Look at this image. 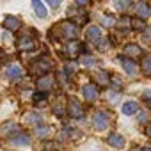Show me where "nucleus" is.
<instances>
[{
	"label": "nucleus",
	"instance_id": "obj_22",
	"mask_svg": "<svg viewBox=\"0 0 151 151\" xmlns=\"http://www.w3.org/2000/svg\"><path fill=\"white\" fill-rule=\"evenodd\" d=\"M50 133H52V128H50V126H46V124L36 126V135H37V137H48Z\"/></svg>",
	"mask_w": 151,
	"mask_h": 151
},
{
	"label": "nucleus",
	"instance_id": "obj_23",
	"mask_svg": "<svg viewBox=\"0 0 151 151\" xmlns=\"http://www.w3.org/2000/svg\"><path fill=\"white\" fill-rule=\"evenodd\" d=\"M78 60H80V64H84V66H93V64L96 62V59H94L93 55H80Z\"/></svg>",
	"mask_w": 151,
	"mask_h": 151
},
{
	"label": "nucleus",
	"instance_id": "obj_16",
	"mask_svg": "<svg viewBox=\"0 0 151 151\" xmlns=\"http://www.w3.org/2000/svg\"><path fill=\"white\" fill-rule=\"evenodd\" d=\"M100 37H101V29H100V27L93 25V27H89V29L86 30V39H87V41L96 43V41H100Z\"/></svg>",
	"mask_w": 151,
	"mask_h": 151
},
{
	"label": "nucleus",
	"instance_id": "obj_34",
	"mask_svg": "<svg viewBox=\"0 0 151 151\" xmlns=\"http://www.w3.org/2000/svg\"><path fill=\"white\" fill-rule=\"evenodd\" d=\"M146 36H147V37H151V27H149V29H146Z\"/></svg>",
	"mask_w": 151,
	"mask_h": 151
},
{
	"label": "nucleus",
	"instance_id": "obj_26",
	"mask_svg": "<svg viewBox=\"0 0 151 151\" xmlns=\"http://www.w3.org/2000/svg\"><path fill=\"white\" fill-rule=\"evenodd\" d=\"M132 27H133V29H139V30H140V29H146V27H144V22L139 20V18H133V20H132Z\"/></svg>",
	"mask_w": 151,
	"mask_h": 151
},
{
	"label": "nucleus",
	"instance_id": "obj_17",
	"mask_svg": "<svg viewBox=\"0 0 151 151\" xmlns=\"http://www.w3.org/2000/svg\"><path fill=\"white\" fill-rule=\"evenodd\" d=\"M94 82L96 86H110V77H109V71H98L94 75Z\"/></svg>",
	"mask_w": 151,
	"mask_h": 151
},
{
	"label": "nucleus",
	"instance_id": "obj_31",
	"mask_svg": "<svg viewBox=\"0 0 151 151\" xmlns=\"http://www.w3.org/2000/svg\"><path fill=\"white\" fill-rule=\"evenodd\" d=\"M144 98H146V101H151V89L144 91Z\"/></svg>",
	"mask_w": 151,
	"mask_h": 151
},
{
	"label": "nucleus",
	"instance_id": "obj_3",
	"mask_svg": "<svg viewBox=\"0 0 151 151\" xmlns=\"http://www.w3.org/2000/svg\"><path fill=\"white\" fill-rule=\"evenodd\" d=\"M36 86H37V91H39V93H45V94H46L48 91H52V89H53L55 80H53L52 75H43V77H39V78H37Z\"/></svg>",
	"mask_w": 151,
	"mask_h": 151
},
{
	"label": "nucleus",
	"instance_id": "obj_18",
	"mask_svg": "<svg viewBox=\"0 0 151 151\" xmlns=\"http://www.w3.org/2000/svg\"><path fill=\"white\" fill-rule=\"evenodd\" d=\"M11 142L16 144V146H30V137L27 133H16L14 137H11Z\"/></svg>",
	"mask_w": 151,
	"mask_h": 151
},
{
	"label": "nucleus",
	"instance_id": "obj_5",
	"mask_svg": "<svg viewBox=\"0 0 151 151\" xmlns=\"http://www.w3.org/2000/svg\"><path fill=\"white\" fill-rule=\"evenodd\" d=\"M135 14L139 20H146L147 16H151V6L147 2H139L135 6Z\"/></svg>",
	"mask_w": 151,
	"mask_h": 151
},
{
	"label": "nucleus",
	"instance_id": "obj_27",
	"mask_svg": "<svg viewBox=\"0 0 151 151\" xmlns=\"http://www.w3.org/2000/svg\"><path fill=\"white\" fill-rule=\"evenodd\" d=\"M53 112H55L57 116H64V114H66V109H62L60 105H55V107H53Z\"/></svg>",
	"mask_w": 151,
	"mask_h": 151
},
{
	"label": "nucleus",
	"instance_id": "obj_25",
	"mask_svg": "<svg viewBox=\"0 0 151 151\" xmlns=\"http://www.w3.org/2000/svg\"><path fill=\"white\" fill-rule=\"evenodd\" d=\"M130 6H132L130 0H124V2H116V7H117L119 11H124V9H128Z\"/></svg>",
	"mask_w": 151,
	"mask_h": 151
},
{
	"label": "nucleus",
	"instance_id": "obj_1",
	"mask_svg": "<svg viewBox=\"0 0 151 151\" xmlns=\"http://www.w3.org/2000/svg\"><path fill=\"white\" fill-rule=\"evenodd\" d=\"M55 30H57L62 37H66V39H75V37L78 36L77 25L71 23V22H62V23H59V25L55 27Z\"/></svg>",
	"mask_w": 151,
	"mask_h": 151
},
{
	"label": "nucleus",
	"instance_id": "obj_15",
	"mask_svg": "<svg viewBox=\"0 0 151 151\" xmlns=\"http://www.w3.org/2000/svg\"><path fill=\"white\" fill-rule=\"evenodd\" d=\"M22 75H23V68H22V66H18V64H11V66L6 69V77H7L9 80L20 78Z\"/></svg>",
	"mask_w": 151,
	"mask_h": 151
},
{
	"label": "nucleus",
	"instance_id": "obj_30",
	"mask_svg": "<svg viewBox=\"0 0 151 151\" xmlns=\"http://www.w3.org/2000/svg\"><path fill=\"white\" fill-rule=\"evenodd\" d=\"M27 121H29V123H39V121H41V117H39V116H37V117H36V116H29V117H27Z\"/></svg>",
	"mask_w": 151,
	"mask_h": 151
},
{
	"label": "nucleus",
	"instance_id": "obj_24",
	"mask_svg": "<svg viewBox=\"0 0 151 151\" xmlns=\"http://www.w3.org/2000/svg\"><path fill=\"white\" fill-rule=\"evenodd\" d=\"M45 100H46V94H45V93H36V94L32 96V101H34L36 105H37V103H43Z\"/></svg>",
	"mask_w": 151,
	"mask_h": 151
},
{
	"label": "nucleus",
	"instance_id": "obj_33",
	"mask_svg": "<svg viewBox=\"0 0 151 151\" xmlns=\"http://www.w3.org/2000/svg\"><path fill=\"white\" fill-rule=\"evenodd\" d=\"M146 133H147V135H149V137H151V123H149V124H147V128H146Z\"/></svg>",
	"mask_w": 151,
	"mask_h": 151
},
{
	"label": "nucleus",
	"instance_id": "obj_8",
	"mask_svg": "<svg viewBox=\"0 0 151 151\" xmlns=\"http://www.w3.org/2000/svg\"><path fill=\"white\" fill-rule=\"evenodd\" d=\"M98 96H100L98 86H94V84L84 86V98H86L87 101H94V100H98Z\"/></svg>",
	"mask_w": 151,
	"mask_h": 151
},
{
	"label": "nucleus",
	"instance_id": "obj_11",
	"mask_svg": "<svg viewBox=\"0 0 151 151\" xmlns=\"http://www.w3.org/2000/svg\"><path fill=\"white\" fill-rule=\"evenodd\" d=\"M52 69V64L48 62V60H45V59H39L37 62H34L32 64V71L34 73H41V75H48V71Z\"/></svg>",
	"mask_w": 151,
	"mask_h": 151
},
{
	"label": "nucleus",
	"instance_id": "obj_20",
	"mask_svg": "<svg viewBox=\"0 0 151 151\" xmlns=\"http://www.w3.org/2000/svg\"><path fill=\"white\" fill-rule=\"evenodd\" d=\"M137 110H139L137 101H126V103H123V114H124V116H132V114H135Z\"/></svg>",
	"mask_w": 151,
	"mask_h": 151
},
{
	"label": "nucleus",
	"instance_id": "obj_35",
	"mask_svg": "<svg viewBox=\"0 0 151 151\" xmlns=\"http://www.w3.org/2000/svg\"><path fill=\"white\" fill-rule=\"evenodd\" d=\"M139 151H151V147H140Z\"/></svg>",
	"mask_w": 151,
	"mask_h": 151
},
{
	"label": "nucleus",
	"instance_id": "obj_21",
	"mask_svg": "<svg viewBox=\"0 0 151 151\" xmlns=\"http://www.w3.org/2000/svg\"><path fill=\"white\" fill-rule=\"evenodd\" d=\"M32 7H34L36 14L39 18H46V9H45V6H43L41 0H32Z\"/></svg>",
	"mask_w": 151,
	"mask_h": 151
},
{
	"label": "nucleus",
	"instance_id": "obj_19",
	"mask_svg": "<svg viewBox=\"0 0 151 151\" xmlns=\"http://www.w3.org/2000/svg\"><path fill=\"white\" fill-rule=\"evenodd\" d=\"M140 69L146 77H151V55H144L140 60Z\"/></svg>",
	"mask_w": 151,
	"mask_h": 151
},
{
	"label": "nucleus",
	"instance_id": "obj_2",
	"mask_svg": "<svg viewBox=\"0 0 151 151\" xmlns=\"http://www.w3.org/2000/svg\"><path fill=\"white\" fill-rule=\"evenodd\" d=\"M109 123H110V117H109V114L105 110L94 112V116H93V126H94V130L103 132V130L109 128Z\"/></svg>",
	"mask_w": 151,
	"mask_h": 151
},
{
	"label": "nucleus",
	"instance_id": "obj_10",
	"mask_svg": "<svg viewBox=\"0 0 151 151\" xmlns=\"http://www.w3.org/2000/svg\"><path fill=\"white\" fill-rule=\"evenodd\" d=\"M18 48L23 50V52H32V50L36 48V41H34V37H30V36H23V37H20V41H18Z\"/></svg>",
	"mask_w": 151,
	"mask_h": 151
},
{
	"label": "nucleus",
	"instance_id": "obj_29",
	"mask_svg": "<svg viewBox=\"0 0 151 151\" xmlns=\"http://www.w3.org/2000/svg\"><path fill=\"white\" fill-rule=\"evenodd\" d=\"M48 6H50L52 9H57V7L60 6V2H57V0H48Z\"/></svg>",
	"mask_w": 151,
	"mask_h": 151
},
{
	"label": "nucleus",
	"instance_id": "obj_7",
	"mask_svg": "<svg viewBox=\"0 0 151 151\" xmlns=\"http://www.w3.org/2000/svg\"><path fill=\"white\" fill-rule=\"evenodd\" d=\"M4 29H6V30H11V32H16L18 29H22V20L16 18V16H6V20H4Z\"/></svg>",
	"mask_w": 151,
	"mask_h": 151
},
{
	"label": "nucleus",
	"instance_id": "obj_9",
	"mask_svg": "<svg viewBox=\"0 0 151 151\" xmlns=\"http://www.w3.org/2000/svg\"><path fill=\"white\" fill-rule=\"evenodd\" d=\"M14 133H20V126L16 123H6L0 126V135L4 137H14Z\"/></svg>",
	"mask_w": 151,
	"mask_h": 151
},
{
	"label": "nucleus",
	"instance_id": "obj_14",
	"mask_svg": "<svg viewBox=\"0 0 151 151\" xmlns=\"http://www.w3.org/2000/svg\"><path fill=\"white\" fill-rule=\"evenodd\" d=\"M121 64H123V69L126 71L128 77H135V75H137V62H135V60L124 57V59L121 60Z\"/></svg>",
	"mask_w": 151,
	"mask_h": 151
},
{
	"label": "nucleus",
	"instance_id": "obj_13",
	"mask_svg": "<svg viewBox=\"0 0 151 151\" xmlns=\"http://www.w3.org/2000/svg\"><path fill=\"white\" fill-rule=\"evenodd\" d=\"M107 142H109L112 147H116V149H123V147H124V144H126L124 137H123V135H119V133H110V135H109V139H107Z\"/></svg>",
	"mask_w": 151,
	"mask_h": 151
},
{
	"label": "nucleus",
	"instance_id": "obj_32",
	"mask_svg": "<svg viewBox=\"0 0 151 151\" xmlns=\"http://www.w3.org/2000/svg\"><path fill=\"white\" fill-rule=\"evenodd\" d=\"M101 43H109V41H107V39H103ZM98 48H100V50H107V48H110V45H100Z\"/></svg>",
	"mask_w": 151,
	"mask_h": 151
},
{
	"label": "nucleus",
	"instance_id": "obj_4",
	"mask_svg": "<svg viewBox=\"0 0 151 151\" xmlns=\"http://www.w3.org/2000/svg\"><path fill=\"white\" fill-rule=\"evenodd\" d=\"M68 114L71 117H84V107L77 98H69L68 101Z\"/></svg>",
	"mask_w": 151,
	"mask_h": 151
},
{
	"label": "nucleus",
	"instance_id": "obj_6",
	"mask_svg": "<svg viewBox=\"0 0 151 151\" xmlns=\"http://www.w3.org/2000/svg\"><path fill=\"white\" fill-rule=\"evenodd\" d=\"M123 53H124L126 59H132V60H133V57H139V55L142 53V50H140V46H139L137 43H128V45L123 48Z\"/></svg>",
	"mask_w": 151,
	"mask_h": 151
},
{
	"label": "nucleus",
	"instance_id": "obj_28",
	"mask_svg": "<svg viewBox=\"0 0 151 151\" xmlns=\"http://www.w3.org/2000/svg\"><path fill=\"white\" fill-rule=\"evenodd\" d=\"M103 25L112 27V25H114V18H112V16H105V18H103Z\"/></svg>",
	"mask_w": 151,
	"mask_h": 151
},
{
	"label": "nucleus",
	"instance_id": "obj_12",
	"mask_svg": "<svg viewBox=\"0 0 151 151\" xmlns=\"http://www.w3.org/2000/svg\"><path fill=\"white\" fill-rule=\"evenodd\" d=\"M80 43L78 41H69V43H66V55L68 57H71V59H75V57H80Z\"/></svg>",
	"mask_w": 151,
	"mask_h": 151
}]
</instances>
